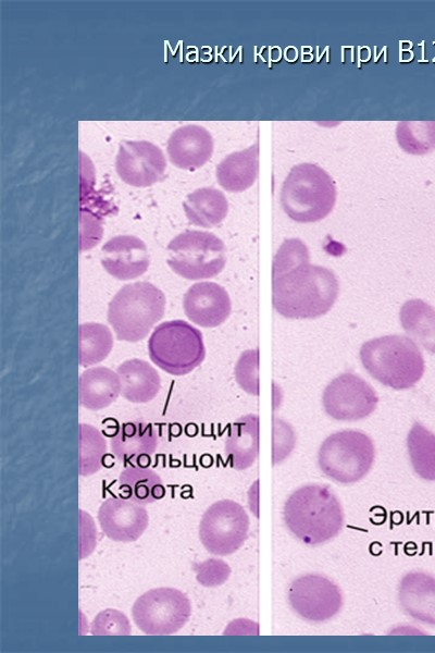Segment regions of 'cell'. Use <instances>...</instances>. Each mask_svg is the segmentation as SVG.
I'll return each instance as SVG.
<instances>
[{
    "instance_id": "obj_12",
    "label": "cell",
    "mask_w": 435,
    "mask_h": 653,
    "mask_svg": "<svg viewBox=\"0 0 435 653\" xmlns=\"http://www.w3.org/2000/svg\"><path fill=\"white\" fill-rule=\"evenodd\" d=\"M291 608L303 619L314 623L327 620L341 607L338 587L330 579L315 574L295 579L288 590Z\"/></svg>"
},
{
    "instance_id": "obj_17",
    "label": "cell",
    "mask_w": 435,
    "mask_h": 653,
    "mask_svg": "<svg viewBox=\"0 0 435 653\" xmlns=\"http://www.w3.org/2000/svg\"><path fill=\"white\" fill-rule=\"evenodd\" d=\"M213 139L211 134L199 125H185L175 130L167 141V155L175 167L196 170L211 158Z\"/></svg>"
},
{
    "instance_id": "obj_31",
    "label": "cell",
    "mask_w": 435,
    "mask_h": 653,
    "mask_svg": "<svg viewBox=\"0 0 435 653\" xmlns=\"http://www.w3.org/2000/svg\"><path fill=\"white\" fill-rule=\"evenodd\" d=\"M235 378L245 392L259 395V350L257 348L241 353L235 366Z\"/></svg>"
},
{
    "instance_id": "obj_27",
    "label": "cell",
    "mask_w": 435,
    "mask_h": 653,
    "mask_svg": "<svg viewBox=\"0 0 435 653\" xmlns=\"http://www.w3.org/2000/svg\"><path fill=\"white\" fill-rule=\"evenodd\" d=\"M411 465L422 479L435 480V434L414 422L407 436Z\"/></svg>"
},
{
    "instance_id": "obj_16",
    "label": "cell",
    "mask_w": 435,
    "mask_h": 653,
    "mask_svg": "<svg viewBox=\"0 0 435 653\" xmlns=\"http://www.w3.org/2000/svg\"><path fill=\"white\" fill-rule=\"evenodd\" d=\"M186 317L202 328H215L231 315L232 303L226 289L214 282H198L183 297Z\"/></svg>"
},
{
    "instance_id": "obj_7",
    "label": "cell",
    "mask_w": 435,
    "mask_h": 653,
    "mask_svg": "<svg viewBox=\"0 0 435 653\" xmlns=\"http://www.w3.org/2000/svg\"><path fill=\"white\" fill-rule=\"evenodd\" d=\"M375 457L370 436L358 430L338 431L321 444L318 460L321 470L332 480L348 484L361 480Z\"/></svg>"
},
{
    "instance_id": "obj_1",
    "label": "cell",
    "mask_w": 435,
    "mask_h": 653,
    "mask_svg": "<svg viewBox=\"0 0 435 653\" xmlns=\"http://www.w3.org/2000/svg\"><path fill=\"white\" fill-rule=\"evenodd\" d=\"M339 292L334 272L310 263L307 245L285 239L272 261V305L287 319H314L331 310Z\"/></svg>"
},
{
    "instance_id": "obj_9",
    "label": "cell",
    "mask_w": 435,
    "mask_h": 653,
    "mask_svg": "<svg viewBox=\"0 0 435 653\" xmlns=\"http://www.w3.org/2000/svg\"><path fill=\"white\" fill-rule=\"evenodd\" d=\"M190 614L189 599L174 588L151 589L138 596L132 607L136 627L150 636L176 633L186 625Z\"/></svg>"
},
{
    "instance_id": "obj_23",
    "label": "cell",
    "mask_w": 435,
    "mask_h": 653,
    "mask_svg": "<svg viewBox=\"0 0 435 653\" xmlns=\"http://www.w3.org/2000/svg\"><path fill=\"white\" fill-rule=\"evenodd\" d=\"M258 157V144L228 155L216 167L219 184L225 190L232 193H239L249 188L257 178Z\"/></svg>"
},
{
    "instance_id": "obj_25",
    "label": "cell",
    "mask_w": 435,
    "mask_h": 653,
    "mask_svg": "<svg viewBox=\"0 0 435 653\" xmlns=\"http://www.w3.org/2000/svg\"><path fill=\"white\" fill-rule=\"evenodd\" d=\"M183 208L192 225L210 229L225 219L228 202L221 190L202 187L187 195Z\"/></svg>"
},
{
    "instance_id": "obj_5",
    "label": "cell",
    "mask_w": 435,
    "mask_h": 653,
    "mask_svg": "<svg viewBox=\"0 0 435 653\" xmlns=\"http://www.w3.org/2000/svg\"><path fill=\"white\" fill-rule=\"evenodd\" d=\"M336 186L330 174L316 164L295 165L286 176L281 204L285 213L299 223H313L327 217L336 202Z\"/></svg>"
},
{
    "instance_id": "obj_18",
    "label": "cell",
    "mask_w": 435,
    "mask_h": 653,
    "mask_svg": "<svg viewBox=\"0 0 435 653\" xmlns=\"http://www.w3.org/2000/svg\"><path fill=\"white\" fill-rule=\"evenodd\" d=\"M398 599L410 617L435 626V577L424 571L406 574L398 587Z\"/></svg>"
},
{
    "instance_id": "obj_4",
    "label": "cell",
    "mask_w": 435,
    "mask_h": 653,
    "mask_svg": "<svg viewBox=\"0 0 435 653\" xmlns=\"http://www.w3.org/2000/svg\"><path fill=\"white\" fill-rule=\"evenodd\" d=\"M165 295L153 284L141 281L122 286L108 306V321L116 338L144 340L165 311Z\"/></svg>"
},
{
    "instance_id": "obj_10",
    "label": "cell",
    "mask_w": 435,
    "mask_h": 653,
    "mask_svg": "<svg viewBox=\"0 0 435 653\" xmlns=\"http://www.w3.org/2000/svg\"><path fill=\"white\" fill-rule=\"evenodd\" d=\"M249 518L241 505L232 500H221L210 505L199 525V538L204 549L225 556L236 552L246 541Z\"/></svg>"
},
{
    "instance_id": "obj_24",
    "label": "cell",
    "mask_w": 435,
    "mask_h": 653,
    "mask_svg": "<svg viewBox=\"0 0 435 653\" xmlns=\"http://www.w3.org/2000/svg\"><path fill=\"white\" fill-rule=\"evenodd\" d=\"M120 496L140 505H148L165 496V486L152 469L130 465L119 477Z\"/></svg>"
},
{
    "instance_id": "obj_11",
    "label": "cell",
    "mask_w": 435,
    "mask_h": 653,
    "mask_svg": "<svg viewBox=\"0 0 435 653\" xmlns=\"http://www.w3.org/2000/svg\"><path fill=\"white\" fill-rule=\"evenodd\" d=\"M377 401L374 389L352 372H344L334 378L322 395L325 412L340 421H356L370 416L376 408Z\"/></svg>"
},
{
    "instance_id": "obj_2",
    "label": "cell",
    "mask_w": 435,
    "mask_h": 653,
    "mask_svg": "<svg viewBox=\"0 0 435 653\" xmlns=\"http://www.w3.org/2000/svg\"><path fill=\"white\" fill-rule=\"evenodd\" d=\"M284 520L299 540L315 545L328 541L340 531L344 515L338 498L330 488L308 484L287 498Z\"/></svg>"
},
{
    "instance_id": "obj_22",
    "label": "cell",
    "mask_w": 435,
    "mask_h": 653,
    "mask_svg": "<svg viewBox=\"0 0 435 653\" xmlns=\"http://www.w3.org/2000/svg\"><path fill=\"white\" fill-rule=\"evenodd\" d=\"M121 394L116 372L98 366L83 371L78 380L79 404L89 410H99L114 403Z\"/></svg>"
},
{
    "instance_id": "obj_33",
    "label": "cell",
    "mask_w": 435,
    "mask_h": 653,
    "mask_svg": "<svg viewBox=\"0 0 435 653\" xmlns=\"http://www.w3.org/2000/svg\"><path fill=\"white\" fill-rule=\"evenodd\" d=\"M80 251L91 249L102 236V224L98 215L88 211L80 212Z\"/></svg>"
},
{
    "instance_id": "obj_15",
    "label": "cell",
    "mask_w": 435,
    "mask_h": 653,
    "mask_svg": "<svg viewBox=\"0 0 435 653\" xmlns=\"http://www.w3.org/2000/svg\"><path fill=\"white\" fill-rule=\"evenodd\" d=\"M103 269L113 278L129 281L142 275L149 268L150 257L146 244L134 235H117L101 248Z\"/></svg>"
},
{
    "instance_id": "obj_30",
    "label": "cell",
    "mask_w": 435,
    "mask_h": 653,
    "mask_svg": "<svg viewBox=\"0 0 435 653\" xmlns=\"http://www.w3.org/2000/svg\"><path fill=\"white\" fill-rule=\"evenodd\" d=\"M107 442L102 433L95 427L79 424V475L91 476L103 466Z\"/></svg>"
},
{
    "instance_id": "obj_28",
    "label": "cell",
    "mask_w": 435,
    "mask_h": 653,
    "mask_svg": "<svg viewBox=\"0 0 435 653\" xmlns=\"http://www.w3.org/2000/svg\"><path fill=\"white\" fill-rule=\"evenodd\" d=\"M113 347L110 329L98 322H86L79 325L78 348L79 365L89 367L104 360Z\"/></svg>"
},
{
    "instance_id": "obj_6",
    "label": "cell",
    "mask_w": 435,
    "mask_h": 653,
    "mask_svg": "<svg viewBox=\"0 0 435 653\" xmlns=\"http://www.w3.org/2000/svg\"><path fill=\"white\" fill-rule=\"evenodd\" d=\"M151 361L172 375L196 369L206 357L202 333L184 320L160 323L148 341Z\"/></svg>"
},
{
    "instance_id": "obj_8",
    "label": "cell",
    "mask_w": 435,
    "mask_h": 653,
    "mask_svg": "<svg viewBox=\"0 0 435 653\" xmlns=\"http://www.w3.org/2000/svg\"><path fill=\"white\" fill-rule=\"evenodd\" d=\"M167 264L187 280L214 278L226 264V248L213 233L186 231L169 243Z\"/></svg>"
},
{
    "instance_id": "obj_19",
    "label": "cell",
    "mask_w": 435,
    "mask_h": 653,
    "mask_svg": "<svg viewBox=\"0 0 435 653\" xmlns=\"http://www.w3.org/2000/svg\"><path fill=\"white\" fill-rule=\"evenodd\" d=\"M158 434L150 423L128 421L120 426L110 440L113 455L121 461L138 465L139 459L150 457L157 448Z\"/></svg>"
},
{
    "instance_id": "obj_21",
    "label": "cell",
    "mask_w": 435,
    "mask_h": 653,
    "mask_svg": "<svg viewBox=\"0 0 435 653\" xmlns=\"http://www.w3.org/2000/svg\"><path fill=\"white\" fill-rule=\"evenodd\" d=\"M116 373L121 382V394L130 403H148L161 389L159 372L142 359L125 360L117 367Z\"/></svg>"
},
{
    "instance_id": "obj_32",
    "label": "cell",
    "mask_w": 435,
    "mask_h": 653,
    "mask_svg": "<svg viewBox=\"0 0 435 653\" xmlns=\"http://www.w3.org/2000/svg\"><path fill=\"white\" fill-rule=\"evenodd\" d=\"M94 636H128L132 632L127 616L114 608H107L97 614L90 625Z\"/></svg>"
},
{
    "instance_id": "obj_14",
    "label": "cell",
    "mask_w": 435,
    "mask_h": 653,
    "mask_svg": "<svg viewBox=\"0 0 435 653\" xmlns=\"http://www.w3.org/2000/svg\"><path fill=\"white\" fill-rule=\"evenodd\" d=\"M98 521L103 533L116 542L138 540L149 523L147 509L121 496H111L102 502Z\"/></svg>"
},
{
    "instance_id": "obj_20",
    "label": "cell",
    "mask_w": 435,
    "mask_h": 653,
    "mask_svg": "<svg viewBox=\"0 0 435 653\" xmlns=\"http://www.w3.org/2000/svg\"><path fill=\"white\" fill-rule=\"evenodd\" d=\"M259 451V418L249 414L233 422L224 444V454L231 467L244 470L252 466Z\"/></svg>"
},
{
    "instance_id": "obj_29",
    "label": "cell",
    "mask_w": 435,
    "mask_h": 653,
    "mask_svg": "<svg viewBox=\"0 0 435 653\" xmlns=\"http://www.w3.org/2000/svg\"><path fill=\"white\" fill-rule=\"evenodd\" d=\"M399 147L411 155L435 149V121H401L396 128Z\"/></svg>"
},
{
    "instance_id": "obj_26",
    "label": "cell",
    "mask_w": 435,
    "mask_h": 653,
    "mask_svg": "<svg viewBox=\"0 0 435 653\" xmlns=\"http://www.w3.org/2000/svg\"><path fill=\"white\" fill-rule=\"evenodd\" d=\"M402 329L418 346L435 354V308L422 299H409L400 308Z\"/></svg>"
},
{
    "instance_id": "obj_3",
    "label": "cell",
    "mask_w": 435,
    "mask_h": 653,
    "mask_svg": "<svg viewBox=\"0 0 435 653\" xmlns=\"http://www.w3.org/2000/svg\"><path fill=\"white\" fill-rule=\"evenodd\" d=\"M360 360L368 373L394 390L414 386L423 377L425 362L418 345L400 334L383 335L364 342Z\"/></svg>"
},
{
    "instance_id": "obj_13",
    "label": "cell",
    "mask_w": 435,
    "mask_h": 653,
    "mask_svg": "<svg viewBox=\"0 0 435 653\" xmlns=\"http://www.w3.org/2000/svg\"><path fill=\"white\" fill-rule=\"evenodd\" d=\"M115 168L126 184L147 187L163 176L166 161L162 150L152 143L128 140L120 145Z\"/></svg>"
}]
</instances>
